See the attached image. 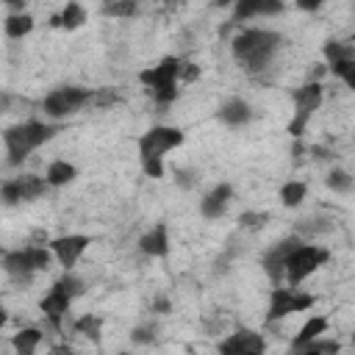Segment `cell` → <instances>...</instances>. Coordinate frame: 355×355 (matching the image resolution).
I'll return each mask as SVG.
<instances>
[{"label":"cell","instance_id":"6da1fadb","mask_svg":"<svg viewBox=\"0 0 355 355\" xmlns=\"http://www.w3.org/2000/svg\"><path fill=\"white\" fill-rule=\"evenodd\" d=\"M280 44H283L280 33L263 31V28H247L233 39V58L244 72L255 75L272 64Z\"/></svg>","mask_w":355,"mask_h":355},{"label":"cell","instance_id":"7a4b0ae2","mask_svg":"<svg viewBox=\"0 0 355 355\" xmlns=\"http://www.w3.org/2000/svg\"><path fill=\"white\" fill-rule=\"evenodd\" d=\"M55 133H58V125H47V122H39V119H28V122L11 125V128L3 133V144H6V153H8V164H11V166H19L33 150H39L42 144H47Z\"/></svg>","mask_w":355,"mask_h":355},{"label":"cell","instance_id":"3957f363","mask_svg":"<svg viewBox=\"0 0 355 355\" xmlns=\"http://www.w3.org/2000/svg\"><path fill=\"white\" fill-rule=\"evenodd\" d=\"M183 144V130L172 125H155L139 139V158L147 178H164V155Z\"/></svg>","mask_w":355,"mask_h":355},{"label":"cell","instance_id":"277c9868","mask_svg":"<svg viewBox=\"0 0 355 355\" xmlns=\"http://www.w3.org/2000/svg\"><path fill=\"white\" fill-rule=\"evenodd\" d=\"M180 58H175V55H166V58H161L155 67H147V69H141L139 72V80L150 89V94L158 100V103H164V105H169V103H175L178 100V78H180Z\"/></svg>","mask_w":355,"mask_h":355},{"label":"cell","instance_id":"5b68a950","mask_svg":"<svg viewBox=\"0 0 355 355\" xmlns=\"http://www.w3.org/2000/svg\"><path fill=\"white\" fill-rule=\"evenodd\" d=\"M330 258V252L319 244H305L300 241L288 255H286V263H283V277L288 280V286H300L305 277H311L319 266H324Z\"/></svg>","mask_w":355,"mask_h":355},{"label":"cell","instance_id":"8992f818","mask_svg":"<svg viewBox=\"0 0 355 355\" xmlns=\"http://www.w3.org/2000/svg\"><path fill=\"white\" fill-rule=\"evenodd\" d=\"M50 261H53L50 247H22V250L3 252V258H0L3 269L14 280H31L36 272L50 269Z\"/></svg>","mask_w":355,"mask_h":355},{"label":"cell","instance_id":"52a82bcc","mask_svg":"<svg viewBox=\"0 0 355 355\" xmlns=\"http://www.w3.org/2000/svg\"><path fill=\"white\" fill-rule=\"evenodd\" d=\"M92 97H94V92H92V89H80V86H61V89H53V92L44 97L42 108H44V114H47L50 119H64V116L78 114L83 105H89V103H92Z\"/></svg>","mask_w":355,"mask_h":355},{"label":"cell","instance_id":"ba28073f","mask_svg":"<svg viewBox=\"0 0 355 355\" xmlns=\"http://www.w3.org/2000/svg\"><path fill=\"white\" fill-rule=\"evenodd\" d=\"M316 305V297L313 294H305V291H297L294 286L291 288H272L269 291V308H266V322H280L297 311H308Z\"/></svg>","mask_w":355,"mask_h":355},{"label":"cell","instance_id":"9c48e42d","mask_svg":"<svg viewBox=\"0 0 355 355\" xmlns=\"http://www.w3.org/2000/svg\"><path fill=\"white\" fill-rule=\"evenodd\" d=\"M294 119L288 122V133L291 136H302V130H305V122L311 119V114L322 105V86L313 80V83H305V86H300V89H294Z\"/></svg>","mask_w":355,"mask_h":355},{"label":"cell","instance_id":"30bf717a","mask_svg":"<svg viewBox=\"0 0 355 355\" xmlns=\"http://www.w3.org/2000/svg\"><path fill=\"white\" fill-rule=\"evenodd\" d=\"M47 180L44 178H36V175H19V178H11L0 186V202L6 205H17V202H31L36 197H42L47 191Z\"/></svg>","mask_w":355,"mask_h":355},{"label":"cell","instance_id":"8fae6325","mask_svg":"<svg viewBox=\"0 0 355 355\" xmlns=\"http://www.w3.org/2000/svg\"><path fill=\"white\" fill-rule=\"evenodd\" d=\"M89 244H92L89 236H83V233H67V236H58V239L50 241V252H53V258L69 272V269L78 263V258L86 252Z\"/></svg>","mask_w":355,"mask_h":355},{"label":"cell","instance_id":"7c38bea8","mask_svg":"<svg viewBox=\"0 0 355 355\" xmlns=\"http://www.w3.org/2000/svg\"><path fill=\"white\" fill-rule=\"evenodd\" d=\"M69 305H72V294L55 280L53 283V288L42 297V302H39V308H42V313L47 316V322L58 330L61 327V322H64V316H67V311H69Z\"/></svg>","mask_w":355,"mask_h":355},{"label":"cell","instance_id":"4fadbf2b","mask_svg":"<svg viewBox=\"0 0 355 355\" xmlns=\"http://www.w3.org/2000/svg\"><path fill=\"white\" fill-rule=\"evenodd\" d=\"M263 349H266V341L261 338V333H252V330H239L225 341H219V352H227V355H261Z\"/></svg>","mask_w":355,"mask_h":355},{"label":"cell","instance_id":"5bb4252c","mask_svg":"<svg viewBox=\"0 0 355 355\" xmlns=\"http://www.w3.org/2000/svg\"><path fill=\"white\" fill-rule=\"evenodd\" d=\"M230 200H233L230 183H216V186L200 200V214H202L205 219H219V216L227 211Z\"/></svg>","mask_w":355,"mask_h":355},{"label":"cell","instance_id":"9a60e30c","mask_svg":"<svg viewBox=\"0 0 355 355\" xmlns=\"http://www.w3.org/2000/svg\"><path fill=\"white\" fill-rule=\"evenodd\" d=\"M286 0H233V17L236 19H252V17H275L280 14Z\"/></svg>","mask_w":355,"mask_h":355},{"label":"cell","instance_id":"2e32d148","mask_svg":"<svg viewBox=\"0 0 355 355\" xmlns=\"http://www.w3.org/2000/svg\"><path fill=\"white\" fill-rule=\"evenodd\" d=\"M302 239L300 236H288V239H283V241H277L272 250H266V255H263V269H266V275L277 283L280 277H283V263H286V255L300 244Z\"/></svg>","mask_w":355,"mask_h":355},{"label":"cell","instance_id":"e0dca14e","mask_svg":"<svg viewBox=\"0 0 355 355\" xmlns=\"http://www.w3.org/2000/svg\"><path fill=\"white\" fill-rule=\"evenodd\" d=\"M139 250L144 255H153V258H164L169 252V233H166V225L158 222L155 227H150L141 239H139Z\"/></svg>","mask_w":355,"mask_h":355},{"label":"cell","instance_id":"ac0fdd59","mask_svg":"<svg viewBox=\"0 0 355 355\" xmlns=\"http://www.w3.org/2000/svg\"><path fill=\"white\" fill-rule=\"evenodd\" d=\"M219 119H222L225 125H230V128H241V125H247V122L252 119V108H250L247 100L233 97V100L222 103V108H219Z\"/></svg>","mask_w":355,"mask_h":355},{"label":"cell","instance_id":"d6986e66","mask_svg":"<svg viewBox=\"0 0 355 355\" xmlns=\"http://www.w3.org/2000/svg\"><path fill=\"white\" fill-rule=\"evenodd\" d=\"M78 178V169H75V164H69V161H50V166H47V172H44V180H47V186H53V189H58V186H67V183H72Z\"/></svg>","mask_w":355,"mask_h":355},{"label":"cell","instance_id":"ffe728a7","mask_svg":"<svg viewBox=\"0 0 355 355\" xmlns=\"http://www.w3.org/2000/svg\"><path fill=\"white\" fill-rule=\"evenodd\" d=\"M53 22L61 25L64 31H75V28H80V25L86 22V8H83L80 3H75V0H69V3L64 6V11H61Z\"/></svg>","mask_w":355,"mask_h":355},{"label":"cell","instance_id":"44dd1931","mask_svg":"<svg viewBox=\"0 0 355 355\" xmlns=\"http://www.w3.org/2000/svg\"><path fill=\"white\" fill-rule=\"evenodd\" d=\"M33 31V17L28 11H14L6 17V36L8 39H22Z\"/></svg>","mask_w":355,"mask_h":355},{"label":"cell","instance_id":"7402d4cb","mask_svg":"<svg viewBox=\"0 0 355 355\" xmlns=\"http://www.w3.org/2000/svg\"><path fill=\"white\" fill-rule=\"evenodd\" d=\"M39 344H42V330H36V327H25V330L14 333V338H11V347H14L19 355L36 352Z\"/></svg>","mask_w":355,"mask_h":355},{"label":"cell","instance_id":"603a6c76","mask_svg":"<svg viewBox=\"0 0 355 355\" xmlns=\"http://www.w3.org/2000/svg\"><path fill=\"white\" fill-rule=\"evenodd\" d=\"M322 333H327V319H324V316H311V319L300 327V333L294 336L291 347H297V344H302V341H311V338H319Z\"/></svg>","mask_w":355,"mask_h":355},{"label":"cell","instance_id":"cb8c5ba5","mask_svg":"<svg viewBox=\"0 0 355 355\" xmlns=\"http://www.w3.org/2000/svg\"><path fill=\"white\" fill-rule=\"evenodd\" d=\"M294 352H300V355H336L341 347H338V341H319V338H311V341H302V344H297V347H291Z\"/></svg>","mask_w":355,"mask_h":355},{"label":"cell","instance_id":"d4e9b609","mask_svg":"<svg viewBox=\"0 0 355 355\" xmlns=\"http://www.w3.org/2000/svg\"><path fill=\"white\" fill-rule=\"evenodd\" d=\"M305 194H308V186H305V183L288 180V183H283V189H280V202H283L286 208H297V205L305 200Z\"/></svg>","mask_w":355,"mask_h":355},{"label":"cell","instance_id":"484cf974","mask_svg":"<svg viewBox=\"0 0 355 355\" xmlns=\"http://www.w3.org/2000/svg\"><path fill=\"white\" fill-rule=\"evenodd\" d=\"M139 14V6L136 0H111L103 6V17H119V19H128V17H136Z\"/></svg>","mask_w":355,"mask_h":355},{"label":"cell","instance_id":"4316f807","mask_svg":"<svg viewBox=\"0 0 355 355\" xmlns=\"http://www.w3.org/2000/svg\"><path fill=\"white\" fill-rule=\"evenodd\" d=\"M324 58H327V64H333V61H341V58H355V50H352V44H344V42H327L324 44Z\"/></svg>","mask_w":355,"mask_h":355},{"label":"cell","instance_id":"83f0119b","mask_svg":"<svg viewBox=\"0 0 355 355\" xmlns=\"http://www.w3.org/2000/svg\"><path fill=\"white\" fill-rule=\"evenodd\" d=\"M333 75H338L349 89H355V58H341V61H333L330 64Z\"/></svg>","mask_w":355,"mask_h":355},{"label":"cell","instance_id":"f1b7e54d","mask_svg":"<svg viewBox=\"0 0 355 355\" xmlns=\"http://www.w3.org/2000/svg\"><path fill=\"white\" fill-rule=\"evenodd\" d=\"M327 189H333V191H341V194H347V191H352V178H349V172H344V169H333L330 175H327Z\"/></svg>","mask_w":355,"mask_h":355},{"label":"cell","instance_id":"f546056e","mask_svg":"<svg viewBox=\"0 0 355 355\" xmlns=\"http://www.w3.org/2000/svg\"><path fill=\"white\" fill-rule=\"evenodd\" d=\"M100 316H83V319H78L75 322V330L78 333H83V336H92V338H97L100 336Z\"/></svg>","mask_w":355,"mask_h":355},{"label":"cell","instance_id":"4dcf8cb0","mask_svg":"<svg viewBox=\"0 0 355 355\" xmlns=\"http://www.w3.org/2000/svg\"><path fill=\"white\" fill-rule=\"evenodd\" d=\"M269 216H263V214H241V227H258L261 222H266Z\"/></svg>","mask_w":355,"mask_h":355},{"label":"cell","instance_id":"1f68e13d","mask_svg":"<svg viewBox=\"0 0 355 355\" xmlns=\"http://www.w3.org/2000/svg\"><path fill=\"white\" fill-rule=\"evenodd\" d=\"M175 180H178L183 189H191V186L197 183V180H194V172H189V169H178V172H175Z\"/></svg>","mask_w":355,"mask_h":355},{"label":"cell","instance_id":"d6a6232c","mask_svg":"<svg viewBox=\"0 0 355 355\" xmlns=\"http://www.w3.org/2000/svg\"><path fill=\"white\" fill-rule=\"evenodd\" d=\"M294 3H297V8H302V11H319L324 0H294Z\"/></svg>","mask_w":355,"mask_h":355},{"label":"cell","instance_id":"836d02e7","mask_svg":"<svg viewBox=\"0 0 355 355\" xmlns=\"http://www.w3.org/2000/svg\"><path fill=\"white\" fill-rule=\"evenodd\" d=\"M155 336L150 333V330H144V327H139V330H133V341H153Z\"/></svg>","mask_w":355,"mask_h":355},{"label":"cell","instance_id":"e575fe53","mask_svg":"<svg viewBox=\"0 0 355 355\" xmlns=\"http://www.w3.org/2000/svg\"><path fill=\"white\" fill-rule=\"evenodd\" d=\"M0 3H6V6L17 8V11H22V6H25V0H0Z\"/></svg>","mask_w":355,"mask_h":355},{"label":"cell","instance_id":"d590c367","mask_svg":"<svg viewBox=\"0 0 355 355\" xmlns=\"http://www.w3.org/2000/svg\"><path fill=\"white\" fill-rule=\"evenodd\" d=\"M153 308H161V313H166L169 305H166V300H158V302H153Z\"/></svg>","mask_w":355,"mask_h":355},{"label":"cell","instance_id":"8d00e7d4","mask_svg":"<svg viewBox=\"0 0 355 355\" xmlns=\"http://www.w3.org/2000/svg\"><path fill=\"white\" fill-rule=\"evenodd\" d=\"M3 324H6V308L0 305V327H3Z\"/></svg>","mask_w":355,"mask_h":355},{"label":"cell","instance_id":"74e56055","mask_svg":"<svg viewBox=\"0 0 355 355\" xmlns=\"http://www.w3.org/2000/svg\"><path fill=\"white\" fill-rule=\"evenodd\" d=\"M214 3H216V6H219V3H230V0H214Z\"/></svg>","mask_w":355,"mask_h":355}]
</instances>
